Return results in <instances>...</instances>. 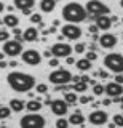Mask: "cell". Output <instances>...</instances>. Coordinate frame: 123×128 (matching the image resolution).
Segmentation results:
<instances>
[{
    "label": "cell",
    "instance_id": "obj_1",
    "mask_svg": "<svg viewBox=\"0 0 123 128\" xmlns=\"http://www.w3.org/2000/svg\"><path fill=\"white\" fill-rule=\"evenodd\" d=\"M6 82L18 93H27L35 86V77L24 72H10L6 75Z\"/></svg>",
    "mask_w": 123,
    "mask_h": 128
},
{
    "label": "cell",
    "instance_id": "obj_2",
    "mask_svg": "<svg viewBox=\"0 0 123 128\" xmlns=\"http://www.w3.org/2000/svg\"><path fill=\"white\" fill-rule=\"evenodd\" d=\"M86 8L80 5L77 2H72V3H67V5L62 8V18L66 19L67 22H72V24H78V22H83L86 19Z\"/></svg>",
    "mask_w": 123,
    "mask_h": 128
},
{
    "label": "cell",
    "instance_id": "obj_3",
    "mask_svg": "<svg viewBox=\"0 0 123 128\" xmlns=\"http://www.w3.org/2000/svg\"><path fill=\"white\" fill-rule=\"evenodd\" d=\"M104 66L107 70L114 72V74H123V54L109 53L104 58Z\"/></svg>",
    "mask_w": 123,
    "mask_h": 128
},
{
    "label": "cell",
    "instance_id": "obj_4",
    "mask_svg": "<svg viewBox=\"0 0 123 128\" xmlns=\"http://www.w3.org/2000/svg\"><path fill=\"white\" fill-rule=\"evenodd\" d=\"M19 125L24 128H43L46 125V122H45V117L40 115L38 112H30V114H27L21 118Z\"/></svg>",
    "mask_w": 123,
    "mask_h": 128
},
{
    "label": "cell",
    "instance_id": "obj_5",
    "mask_svg": "<svg viewBox=\"0 0 123 128\" xmlns=\"http://www.w3.org/2000/svg\"><path fill=\"white\" fill-rule=\"evenodd\" d=\"M86 13L90 16H99V14H109L110 13V8L104 5L102 2H99V0H90L88 3H86Z\"/></svg>",
    "mask_w": 123,
    "mask_h": 128
},
{
    "label": "cell",
    "instance_id": "obj_6",
    "mask_svg": "<svg viewBox=\"0 0 123 128\" xmlns=\"http://www.w3.org/2000/svg\"><path fill=\"white\" fill-rule=\"evenodd\" d=\"M48 78L53 85H64V83L72 82V74L67 69H56L50 74Z\"/></svg>",
    "mask_w": 123,
    "mask_h": 128
},
{
    "label": "cell",
    "instance_id": "obj_7",
    "mask_svg": "<svg viewBox=\"0 0 123 128\" xmlns=\"http://www.w3.org/2000/svg\"><path fill=\"white\" fill-rule=\"evenodd\" d=\"M74 51V48L69 45V43H62V42H58L54 43L53 46H51V54L54 56V58H67V56H70Z\"/></svg>",
    "mask_w": 123,
    "mask_h": 128
},
{
    "label": "cell",
    "instance_id": "obj_8",
    "mask_svg": "<svg viewBox=\"0 0 123 128\" xmlns=\"http://www.w3.org/2000/svg\"><path fill=\"white\" fill-rule=\"evenodd\" d=\"M3 53L6 56H10V58H16L18 54L22 53L21 42H18V40H6L3 43Z\"/></svg>",
    "mask_w": 123,
    "mask_h": 128
},
{
    "label": "cell",
    "instance_id": "obj_9",
    "mask_svg": "<svg viewBox=\"0 0 123 128\" xmlns=\"http://www.w3.org/2000/svg\"><path fill=\"white\" fill-rule=\"evenodd\" d=\"M51 107V112H53L54 115H59V117H62V115L67 114V110H69V102L66 101V99H53L50 104Z\"/></svg>",
    "mask_w": 123,
    "mask_h": 128
},
{
    "label": "cell",
    "instance_id": "obj_10",
    "mask_svg": "<svg viewBox=\"0 0 123 128\" xmlns=\"http://www.w3.org/2000/svg\"><path fill=\"white\" fill-rule=\"evenodd\" d=\"M22 54V61L26 64H29V66H38L42 61V54L38 53L37 50H34V48H30V50H26Z\"/></svg>",
    "mask_w": 123,
    "mask_h": 128
},
{
    "label": "cell",
    "instance_id": "obj_11",
    "mask_svg": "<svg viewBox=\"0 0 123 128\" xmlns=\"http://www.w3.org/2000/svg\"><path fill=\"white\" fill-rule=\"evenodd\" d=\"M62 35L67 37V38H70V40H78L82 37V29L77 24L69 22V24H66V26H62Z\"/></svg>",
    "mask_w": 123,
    "mask_h": 128
},
{
    "label": "cell",
    "instance_id": "obj_12",
    "mask_svg": "<svg viewBox=\"0 0 123 128\" xmlns=\"http://www.w3.org/2000/svg\"><path fill=\"white\" fill-rule=\"evenodd\" d=\"M107 118H109L107 112L101 110V109L93 110V112L88 115V120H90L91 125H106V123H107Z\"/></svg>",
    "mask_w": 123,
    "mask_h": 128
},
{
    "label": "cell",
    "instance_id": "obj_13",
    "mask_svg": "<svg viewBox=\"0 0 123 128\" xmlns=\"http://www.w3.org/2000/svg\"><path fill=\"white\" fill-rule=\"evenodd\" d=\"M106 94L109 98H115V96H122L123 94V85L117 82H110L106 85Z\"/></svg>",
    "mask_w": 123,
    "mask_h": 128
},
{
    "label": "cell",
    "instance_id": "obj_14",
    "mask_svg": "<svg viewBox=\"0 0 123 128\" xmlns=\"http://www.w3.org/2000/svg\"><path fill=\"white\" fill-rule=\"evenodd\" d=\"M117 37H115L114 34H104V35H101L99 37V45H101L102 48H114L115 45H117Z\"/></svg>",
    "mask_w": 123,
    "mask_h": 128
},
{
    "label": "cell",
    "instance_id": "obj_15",
    "mask_svg": "<svg viewBox=\"0 0 123 128\" xmlns=\"http://www.w3.org/2000/svg\"><path fill=\"white\" fill-rule=\"evenodd\" d=\"M94 24L102 30H109L110 26H112V18L107 16V14H99V16L94 18Z\"/></svg>",
    "mask_w": 123,
    "mask_h": 128
},
{
    "label": "cell",
    "instance_id": "obj_16",
    "mask_svg": "<svg viewBox=\"0 0 123 128\" xmlns=\"http://www.w3.org/2000/svg\"><path fill=\"white\" fill-rule=\"evenodd\" d=\"M22 37H24V42H37L38 30L35 27H27L24 30V34H22Z\"/></svg>",
    "mask_w": 123,
    "mask_h": 128
},
{
    "label": "cell",
    "instance_id": "obj_17",
    "mask_svg": "<svg viewBox=\"0 0 123 128\" xmlns=\"http://www.w3.org/2000/svg\"><path fill=\"white\" fill-rule=\"evenodd\" d=\"M3 24H5L6 27H16L18 24H19V19H18V16L16 14H13V13H10V14H5V18H3Z\"/></svg>",
    "mask_w": 123,
    "mask_h": 128
},
{
    "label": "cell",
    "instance_id": "obj_18",
    "mask_svg": "<svg viewBox=\"0 0 123 128\" xmlns=\"http://www.w3.org/2000/svg\"><path fill=\"white\" fill-rule=\"evenodd\" d=\"M56 0H42L40 2V8L42 11H45V13H51V11L56 8Z\"/></svg>",
    "mask_w": 123,
    "mask_h": 128
},
{
    "label": "cell",
    "instance_id": "obj_19",
    "mask_svg": "<svg viewBox=\"0 0 123 128\" xmlns=\"http://www.w3.org/2000/svg\"><path fill=\"white\" fill-rule=\"evenodd\" d=\"M69 123L70 125H75V126H82L83 123H85V117L80 114V112H75L69 117Z\"/></svg>",
    "mask_w": 123,
    "mask_h": 128
},
{
    "label": "cell",
    "instance_id": "obj_20",
    "mask_svg": "<svg viewBox=\"0 0 123 128\" xmlns=\"http://www.w3.org/2000/svg\"><path fill=\"white\" fill-rule=\"evenodd\" d=\"M42 107H43V104L38 99H30L29 102H26V109L29 112H38Z\"/></svg>",
    "mask_w": 123,
    "mask_h": 128
},
{
    "label": "cell",
    "instance_id": "obj_21",
    "mask_svg": "<svg viewBox=\"0 0 123 128\" xmlns=\"http://www.w3.org/2000/svg\"><path fill=\"white\" fill-rule=\"evenodd\" d=\"M24 106H26V102L21 101V99H18V98H14V99L10 101V109L13 112H21L22 109H24Z\"/></svg>",
    "mask_w": 123,
    "mask_h": 128
},
{
    "label": "cell",
    "instance_id": "obj_22",
    "mask_svg": "<svg viewBox=\"0 0 123 128\" xmlns=\"http://www.w3.org/2000/svg\"><path fill=\"white\" fill-rule=\"evenodd\" d=\"M75 64H77V69L82 70V72H88V70L91 69V61H90V59H86V58L78 59Z\"/></svg>",
    "mask_w": 123,
    "mask_h": 128
},
{
    "label": "cell",
    "instance_id": "obj_23",
    "mask_svg": "<svg viewBox=\"0 0 123 128\" xmlns=\"http://www.w3.org/2000/svg\"><path fill=\"white\" fill-rule=\"evenodd\" d=\"M14 6L19 10L24 8H34L35 6V0H14Z\"/></svg>",
    "mask_w": 123,
    "mask_h": 128
},
{
    "label": "cell",
    "instance_id": "obj_24",
    "mask_svg": "<svg viewBox=\"0 0 123 128\" xmlns=\"http://www.w3.org/2000/svg\"><path fill=\"white\" fill-rule=\"evenodd\" d=\"M72 90L74 91H86V90H88V83L82 82V80H80V82H75L72 85Z\"/></svg>",
    "mask_w": 123,
    "mask_h": 128
},
{
    "label": "cell",
    "instance_id": "obj_25",
    "mask_svg": "<svg viewBox=\"0 0 123 128\" xmlns=\"http://www.w3.org/2000/svg\"><path fill=\"white\" fill-rule=\"evenodd\" d=\"M64 99H66L67 102H69V106H70V104H75V102L78 101V98H77V91H75V93H74V91H69V93H66Z\"/></svg>",
    "mask_w": 123,
    "mask_h": 128
},
{
    "label": "cell",
    "instance_id": "obj_26",
    "mask_svg": "<svg viewBox=\"0 0 123 128\" xmlns=\"http://www.w3.org/2000/svg\"><path fill=\"white\" fill-rule=\"evenodd\" d=\"M93 93H94V96H101V94H104V93H106V86H104V85H101V83H96V85L93 86Z\"/></svg>",
    "mask_w": 123,
    "mask_h": 128
},
{
    "label": "cell",
    "instance_id": "obj_27",
    "mask_svg": "<svg viewBox=\"0 0 123 128\" xmlns=\"http://www.w3.org/2000/svg\"><path fill=\"white\" fill-rule=\"evenodd\" d=\"M10 114H11V109H10V107H0V120L8 118Z\"/></svg>",
    "mask_w": 123,
    "mask_h": 128
},
{
    "label": "cell",
    "instance_id": "obj_28",
    "mask_svg": "<svg viewBox=\"0 0 123 128\" xmlns=\"http://www.w3.org/2000/svg\"><path fill=\"white\" fill-rule=\"evenodd\" d=\"M70 123H69V120H66L64 117H61V118H58V122H56V126L58 128H67Z\"/></svg>",
    "mask_w": 123,
    "mask_h": 128
},
{
    "label": "cell",
    "instance_id": "obj_29",
    "mask_svg": "<svg viewBox=\"0 0 123 128\" xmlns=\"http://www.w3.org/2000/svg\"><path fill=\"white\" fill-rule=\"evenodd\" d=\"M114 123H115V126H123V115L122 114L114 115Z\"/></svg>",
    "mask_w": 123,
    "mask_h": 128
},
{
    "label": "cell",
    "instance_id": "obj_30",
    "mask_svg": "<svg viewBox=\"0 0 123 128\" xmlns=\"http://www.w3.org/2000/svg\"><path fill=\"white\" fill-rule=\"evenodd\" d=\"M30 21H32L34 24H42V14H38V13L30 14Z\"/></svg>",
    "mask_w": 123,
    "mask_h": 128
},
{
    "label": "cell",
    "instance_id": "obj_31",
    "mask_svg": "<svg viewBox=\"0 0 123 128\" xmlns=\"http://www.w3.org/2000/svg\"><path fill=\"white\" fill-rule=\"evenodd\" d=\"M37 93H42V94L48 93V85H46V83H40V85H37Z\"/></svg>",
    "mask_w": 123,
    "mask_h": 128
},
{
    "label": "cell",
    "instance_id": "obj_32",
    "mask_svg": "<svg viewBox=\"0 0 123 128\" xmlns=\"http://www.w3.org/2000/svg\"><path fill=\"white\" fill-rule=\"evenodd\" d=\"M85 48H86V45L80 42V43H77V45H75L74 50H75V53H85Z\"/></svg>",
    "mask_w": 123,
    "mask_h": 128
},
{
    "label": "cell",
    "instance_id": "obj_33",
    "mask_svg": "<svg viewBox=\"0 0 123 128\" xmlns=\"http://www.w3.org/2000/svg\"><path fill=\"white\" fill-rule=\"evenodd\" d=\"M10 38V34L6 30H3V29H0V42H6V40Z\"/></svg>",
    "mask_w": 123,
    "mask_h": 128
},
{
    "label": "cell",
    "instance_id": "obj_34",
    "mask_svg": "<svg viewBox=\"0 0 123 128\" xmlns=\"http://www.w3.org/2000/svg\"><path fill=\"white\" fill-rule=\"evenodd\" d=\"M86 59H90V61H94V59L98 58V54L94 53V51H88V53H86V56H85Z\"/></svg>",
    "mask_w": 123,
    "mask_h": 128
},
{
    "label": "cell",
    "instance_id": "obj_35",
    "mask_svg": "<svg viewBox=\"0 0 123 128\" xmlns=\"http://www.w3.org/2000/svg\"><path fill=\"white\" fill-rule=\"evenodd\" d=\"M50 66L51 67H58L59 66V58H54V56H53V58L50 59Z\"/></svg>",
    "mask_w": 123,
    "mask_h": 128
},
{
    "label": "cell",
    "instance_id": "obj_36",
    "mask_svg": "<svg viewBox=\"0 0 123 128\" xmlns=\"http://www.w3.org/2000/svg\"><path fill=\"white\" fill-rule=\"evenodd\" d=\"M88 30L91 32V34H98V30H99V27L96 26V24H91V26L88 27Z\"/></svg>",
    "mask_w": 123,
    "mask_h": 128
},
{
    "label": "cell",
    "instance_id": "obj_37",
    "mask_svg": "<svg viewBox=\"0 0 123 128\" xmlns=\"http://www.w3.org/2000/svg\"><path fill=\"white\" fill-rule=\"evenodd\" d=\"M91 99H93L91 96H82V98H80V102H82V104H88Z\"/></svg>",
    "mask_w": 123,
    "mask_h": 128
},
{
    "label": "cell",
    "instance_id": "obj_38",
    "mask_svg": "<svg viewBox=\"0 0 123 128\" xmlns=\"http://www.w3.org/2000/svg\"><path fill=\"white\" fill-rule=\"evenodd\" d=\"M98 75H99L101 78H107V70H102V69H99V70H98Z\"/></svg>",
    "mask_w": 123,
    "mask_h": 128
},
{
    "label": "cell",
    "instance_id": "obj_39",
    "mask_svg": "<svg viewBox=\"0 0 123 128\" xmlns=\"http://www.w3.org/2000/svg\"><path fill=\"white\" fill-rule=\"evenodd\" d=\"M115 82H117V83H122V85H123V75H122V74H117V77H115Z\"/></svg>",
    "mask_w": 123,
    "mask_h": 128
},
{
    "label": "cell",
    "instance_id": "obj_40",
    "mask_svg": "<svg viewBox=\"0 0 123 128\" xmlns=\"http://www.w3.org/2000/svg\"><path fill=\"white\" fill-rule=\"evenodd\" d=\"M110 104H112V98H107L102 101V106H110Z\"/></svg>",
    "mask_w": 123,
    "mask_h": 128
},
{
    "label": "cell",
    "instance_id": "obj_41",
    "mask_svg": "<svg viewBox=\"0 0 123 128\" xmlns=\"http://www.w3.org/2000/svg\"><path fill=\"white\" fill-rule=\"evenodd\" d=\"M66 61H67V64H75V59L72 58V56H67V58H66Z\"/></svg>",
    "mask_w": 123,
    "mask_h": 128
},
{
    "label": "cell",
    "instance_id": "obj_42",
    "mask_svg": "<svg viewBox=\"0 0 123 128\" xmlns=\"http://www.w3.org/2000/svg\"><path fill=\"white\" fill-rule=\"evenodd\" d=\"M13 34H14V35H21V29H19L18 26H16V27H13Z\"/></svg>",
    "mask_w": 123,
    "mask_h": 128
},
{
    "label": "cell",
    "instance_id": "obj_43",
    "mask_svg": "<svg viewBox=\"0 0 123 128\" xmlns=\"http://www.w3.org/2000/svg\"><path fill=\"white\" fill-rule=\"evenodd\" d=\"M22 14H30V11H32V8H24V10H21Z\"/></svg>",
    "mask_w": 123,
    "mask_h": 128
},
{
    "label": "cell",
    "instance_id": "obj_44",
    "mask_svg": "<svg viewBox=\"0 0 123 128\" xmlns=\"http://www.w3.org/2000/svg\"><path fill=\"white\" fill-rule=\"evenodd\" d=\"M43 56H45V58H51V56H53L51 54V50H46L45 53H43Z\"/></svg>",
    "mask_w": 123,
    "mask_h": 128
},
{
    "label": "cell",
    "instance_id": "obj_45",
    "mask_svg": "<svg viewBox=\"0 0 123 128\" xmlns=\"http://www.w3.org/2000/svg\"><path fill=\"white\" fill-rule=\"evenodd\" d=\"M80 80H82V82H86V83H88L90 77H88V75H82V77H80Z\"/></svg>",
    "mask_w": 123,
    "mask_h": 128
},
{
    "label": "cell",
    "instance_id": "obj_46",
    "mask_svg": "<svg viewBox=\"0 0 123 128\" xmlns=\"http://www.w3.org/2000/svg\"><path fill=\"white\" fill-rule=\"evenodd\" d=\"M6 66H8V64H6V62H5V61L2 59V61H0V69H5Z\"/></svg>",
    "mask_w": 123,
    "mask_h": 128
},
{
    "label": "cell",
    "instance_id": "obj_47",
    "mask_svg": "<svg viewBox=\"0 0 123 128\" xmlns=\"http://www.w3.org/2000/svg\"><path fill=\"white\" fill-rule=\"evenodd\" d=\"M51 101H53V99H51L50 96H46V99H45V104H46V106H50V104H51Z\"/></svg>",
    "mask_w": 123,
    "mask_h": 128
},
{
    "label": "cell",
    "instance_id": "obj_48",
    "mask_svg": "<svg viewBox=\"0 0 123 128\" xmlns=\"http://www.w3.org/2000/svg\"><path fill=\"white\" fill-rule=\"evenodd\" d=\"M72 82L75 83V82H80V77L78 75H72Z\"/></svg>",
    "mask_w": 123,
    "mask_h": 128
},
{
    "label": "cell",
    "instance_id": "obj_49",
    "mask_svg": "<svg viewBox=\"0 0 123 128\" xmlns=\"http://www.w3.org/2000/svg\"><path fill=\"white\" fill-rule=\"evenodd\" d=\"M5 8H6V6H5V3H3V2H0V13H2V11L5 10Z\"/></svg>",
    "mask_w": 123,
    "mask_h": 128
},
{
    "label": "cell",
    "instance_id": "obj_50",
    "mask_svg": "<svg viewBox=\"0 0 123 128\" xmlns=\"http://www.w3.org/2000/svg\"><path fill=\"white\" fill-rule=\"evenodd\" d=\"M88 83H90V85H93V86H94V85H96L98 82H96V80H93V78H90V80H88Z\"/></svg>",
    "mask_w": 123,
    "mask_h": 128
},
{
    "label": "cell",
    "instance_id": "obj_51",
    "mask_svg": "<svg viewBox=\"0 0 123 128\" xmlns=\"http://www.w3.org/2000/svg\"><path fill=\"white\" fill-rule=\"evenodd\" d=\"M8 66H11V67H16V66H18V62H16V61H10Z\"/></svg>",
    "mask_w": 123,
    "mask_h": 128
},
{
    "label": "cell",
    "instance_id": "obj_52",
    "mask_svg": "<svg viewBox=\"0 0 123 128\" xmlns=\"http://www.w3.org/2000/svg\"><path fill=\"white\" fill-rule=\"evenodd\" d=\"M110 18H112V22H117V21H118V18H117V16H110Z\"/></svg>",
    "mask_w": 123,
    "mask_h": 128
},
{
    "label": "cell",
    "instance_id": "obj_53",
    "mask_svg": "<svg viewBox=\"0 0 123 128\" xmlns=\"http://www.w3.org/2000/svg\"><path fill=\"white\" fill-rule=\"evenodd\" d=\"M6 10H8V11H10V13H13V10H14V6H11V5H10L8 8H6Z\"/></svg>",
    "mask_w": 123,
    "mask_h": 128
},
{
    "label": "cell",
    "instance_id": "obj_54",
    "mask_svg": "<svg viewBox=\"0 0 123 128\" xmlns=\"http://www.w3.org/2000/svg\"><path fill=\"white\" fill-rule=\"evenodd\" d=\"M3 58H5V53H0V61H2Z\"/></svg>",
    "mask_w": 123,
    "mask_h": 128
},
{
    "label": "cell",
    "instance_id": "obj_55",
    "mask_svg": "<svg viewBox=\"0 0 123 128\" xmlns=\"http://www.w3.org/2000/svg\"><path fill=\"white\" fill-rule=\"evenodd\" d=\"M120 102H122V107H123V94L120 96Z\"/></svg>",
    "mask_w": 123,
    "mask_h": 128
},
{
    "label": "cell",
    "instance_id": "obj_56",
    "mask_svg": "<svg viewBox=\"0 0 123 128\" xmlns=\"http://www.w3.org/2000/svg\"><path fill=\"white\" fill-rule=\"evenodd\" d=\"M120 6H122V8H123V0H120Z\"/></svg>",
    "mask_w": 123,
    "mask_h": 128
},
{
    "label": "cell",
    "instance_id": "obj_57",
    "mask_svg": "<svg viewBox=\"0 0 123 128\" xmlns=\"http://www.w3.org/2000/svg\"><path fill=\"white\" fill-rule=\"evenodd\" d=\"M56 2H62V0H56Z\"/></svg>",
    "mask_w": 123,
    "mask_h": 128
},
{
    "label": "cell",
    "instance_id": "obj_58",
    "mask_svg": "<svg viewBox=\"0 0 123 128\" xmlns=\"http://www.w3.org/2000/svg\"><path fill=\"white\" fill-rule=\"evenodd\" d=\"M2 22H3V21H2V19H0V24H2Z\"/></svg>",
    "mask_w": 123,
    "mask_h": 128
},
{
    "label": "cell",
    "instance_id": "obj_59",
    "mask_svg": "<svg viewBox=\"0 0 123 128\" xmlns=\"http://www.w3.org/2000/svg\"><path fill=\"white\" fill-rule=\"evenodd\" d=\"M122 22H123V18H122Z\"/></svg>",
    "mask_w": 123,
    "mask_h": 128
}]
</instances>
